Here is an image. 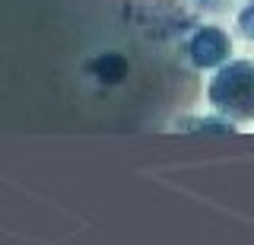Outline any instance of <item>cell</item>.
Returning <instances> with one entry per match:
<instances>
[{"label":"cell","mask_w":254,"mask_h":245,"mask_svg":"<svg viewBox=\"0 0 254 245\" xmlns=\"http://www.w3.org/2000/svg\"><path fill=\"white\" fill-rule=\"evenodd\" d=\"M235 54V32L222 22H200L185 38V61L200 74H210Z\"/></svg>","instance_id":"obj_2"},{"label":"cell","mask_w":254,"mask_h":245,"mask_svg":"<svg viewBox=\"0 0 254 245\" xmlns=\"http://www.w3.org/2000/svg\"><path fill=\"white\" fill-rule=\"evenodd\" d=\"M185 3H190L203 16H232L238 0H185Z\"/></svg>","instance_id":"obj_4"},{"label":"cell","mask_w":254,"mask_h":245,"mask_svg":"<svg viewBox=\"0 0 254 245\" xmlns=\"http://www.w3.org/2000/svg\"><path fill=\"white\" fill-rule=\"evenodd\" d=\"M206 112L232 121L235 128L254 124V54H232L226 64L206 74Z\"/></svg>","instance_id":"obj_1"},{"label":"cell","mask_w":254,"mask_h":245,"mask_svg":"<svg viewBox=\"0 0 254 245\" xmlns=\"http://www.w3.org/2000/svg\"><path fill=\"white\" fill-rule=\"evenodd\" d=\"M232 32L254 48V0H238V6L232 10Z\"/></svg>","instance_id":"obj_3"}]
</instances>
